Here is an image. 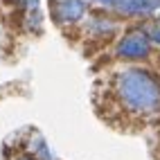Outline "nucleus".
Masks as SVG:
<instances>
[{"instance_id":"nucleus-7","label":"nucleus","mask_w":160,"mask_h":160,"mask_svg":"<svg viewBox=\"0 0 160 160\" xmlns=\"http://www.w3.org/2000/svg\"><path fill=\"white\" fill-rule=\"evenodd\" d=\"M144 29H147L149 38H151V43L153 45H160V20H153V23L144 25Z\"/></svg>"},{"instance_id":"nucleus-5","label":"nucleus","mask_w":160,"mask_h":160,"mask_svg":"<svg viewBox=\"0 0 160 160\" xmlns=\"http://www.w3.org/2000/svg\"><path fill=\"white\" fill-rule=\"evenodd\" d=\"M117 29V23L113 18H102V16H95V18H90V25H88V32L90 34H95V36H111L113 32Z\"/></svg>"},{"instance_id":"nucleus-2","label":"nucleus","mask_w":160,"mask_h":160,"mask_svg":"<svg viewBox=\"0 0 160 160\" xmlns=\"http://www.w3.org/2000/svg\"><path fill=\"white\" fill-rule=\"evenodd\" d=\"M151 38H149L147 29L144 27H135V29H129L126 34L120 38V43L115 48V54L120 59H126V61H138V59H147L151 54Z\"/></svg>"},{"instance_id":"nucleus-11","label":"nucleus","mask_w":160,"mask_h":160,"mask_svg":"<svg viewBox=\"0 0 160 160\" xmlns=\"http://www.w3.org/2000/svg\"><path fill=\"white\" fill-rule=\"evenodd\" d=\"M20 160H34V158H20Z\"/></svg>"},{"instance_id":"nucleus-10","label":"nucleus","mask_w":160,"mask_h":160,"mask_svg":"<svg viewBox=\"0 0 160 160\" xmlns=\"http://www.w3.org/2000/svg\"><path fill=\"white\" fill-rule=\"evenodd\" d=\"M92 2H97L102 7H108V9H117V2H120V0H92Z\"/></svg>"},{"instance_id":"nucleus-4","label":"nucleus","mask_w":160,"mask_h":160,"mask_svg":"<svg viewBox=\"0 0 160 160\" xmlns=\"http://www.w3.org/2000/svg\"><path fill=\"white\" fill-rule=\"evenodd\" d=\"M160 9V0H120L117 12L124 16H151Z\"/></svg>"},{"instance_id":"nucleus-1","label":"nucleus","mask_w":160,"mask_h":160,"mask_svg":"<svg viewBox=\"0 0 160 160\" xmlns=\"http://www.w3.org/2000/svg\"><path fill=\"white\" fill-rule=\"evenodd\" d=\"M115 97L124 111L135 115H153L160 111V81L144 68H126L115 74Z\"/></svg>"},{"instance_id":"nucleus-8","label":"nucleus","mask_w":160,"mask_h":160,"mask_svg":"<svg viewBox=\"0 0 160 160\" xmlns=\"http://www.w3.org/2000/svg\"><path fill=\"white\" fill-rule=\"evenodd\" d=\"M36 151H38V156L41 158H43V160H52V156H50V151H48V147H45V142L43 140H41V138H38V140H36Z\"/></svg>"},{"instance_id":"nucleus-3","label":"nucleus","mask_w":160,"mask_h":160,"mask_svg":"<svg viewBox=\"0 0 160 160\" xmlns=\"http://www.w3.org/2000/svg\"><path fill=\"white\" fill-rule=\"evenodd\" d=\"M52 16L61 25H72L86 16V0H52Z\"/></svg>"},{"instance_id":"nucleus-6","label":"nucleus","mask_w":160,"mask_h":160,"mask_svg":"<svg viewBox=\"0 0 160 160\" xmlns=\"http://www.w3.org/2000/svg\"><path fill=\"white\" fill-rule=\"evenodd\" d=\"M41 27H43V16H41V12H38V9H34V12H27V29L41 32Z\"/></svg>"},{"instance_id":"nucleus-9","label":"nucleus","mask_w":160,"mask_h":160,"mask_svg":"<svg viewBox=\"0 0 160 160\" xmlns=\"http://www.w3.org/2000/svg\"><path fill=\"white\" fill-rule=\"evenodd\" d=\"M20 5H23L27 12H34V9H38L41 5V0H20Z\"/></svg>"}]
</instances>
